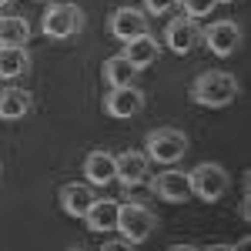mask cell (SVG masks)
I'll list each match as a JSON object with an SVG mask.
<instances>
[{
  "mask_svg": "<svg viewBox=\"0 0 251 251\" xmlns=\"http://www.w3.org/2000/svg\"><path fill=\"white\" fill-rule=\"evenodd\" d=\"M27 37H30V24L24 17H0V44L24 47Z\"/></svg>",
  "mask_w": 251,
  "mask_h": 251,
  "instance_id": "cell-19",
  "label": "cell"
},
{
  "mask_svg": "<svg viewBox=\"0 0 251 251\" xmlns=\"http://www.w3.org/2000/svg\"><path fill=\"white\" fill-rule=\"evenodd\" d=\"M94 201L97 198H94V188H91V184H74V181H71V184L60 188V208L71 214V218H84Z\"/></svg>",
  "mask_w": 251,
  "mask_h": 251,
  "instance_id": "cell-14",
  "label": "cell"
},
{
  "mask_svg": "<svg viewBox=\"0 0 251 251\" xmlns=\"http://www.w3.org/2000/svg\"><path fill=\"white\" fill-rule=\"evenodd\" d=\"M188 177H191V194L201 198V201H208V204L221 201V198L228 194V188H231V174L225 171L221 164H214V161L198 164Z\"/></svg>",
  "mask_w": 251,
  "mask_h": 251,
  "instance_id": "cell-2",
  "label": "cell"
},
{
  "mask_svg": "<svg viewBox=\"0 0 251 251\" xmlns=\"http://www.w3.org/2000/svg\"><path fill=\"white\" fill-rule=\"evenodd\" d=\"M134 77H137V67L124 57V54H114V57L104 60V80H107V87H124V84H134Z\"/></svg>",
  "mask_w": 251,
  "mask_h": 251,
  "instance_id": "cell-18",
  "label": "cell"
},
{
  "mask_svg": "<svg viewBox=\"0 0 251 251\" xmlns=\"http://www.w3.org/2000/svg\"><path fill=\"white\" fill-rule=\"evenodd\" d=\"M201 44H208L218 57H231L241 47V27L234 20H214L211 27L201 34Z\"/></svg>",
  "mask_w": 251,
  "mask_h": 251,
  "instance_id": "cell-8",
  "label": "cell"
},
{
  "mask_svg": "<svg viewBox=\"0 0 251 251\" xmlns=\"http://www.w3.org/2000/svg\"><path fill=\"white\" fill-rule=\"evenodd\" d=\"M184 10H188V17H194V20H201V17H208L214 10V0H177Z\"/></svg>",
  "mask_w": 251,
  "mask_h": 251,
  "instance_id": "cell-20",
  "label": "cell"
},
{
  "mask_svg": "<svg viewBox=\"0 0 251 251\" xmlns=\"http://www.w3.org/2000/svg\"><path fill=\"white\" fill-rule=\"evenodd\" d=\"M151 191L164 201H171V204H181V201L191 198V177L184 171H161L151 181Z\"/></svg>",
  "mask_w": 251,
  "mask_h": 251,
  "instance_id": "cell-10",
  "label": "cell"
},
{
  "mask_svg": "<svg viewBox=\"0 0 251 251\" xmlns=\"http://www.w3.org/2000/svg\"><path fill=\"white\" fill-rule=\"evenodd\" d=\"M117 164V181L124 184V188H134V184H141L144 177H148V154L144 151H124V154L114 157Z\"/></svg>",
  "mask_w": 251,
  "mask_h": 251,
  "instance_id": "cell-12",
  "label": "cell"
},
{
  "mask_svg": "<svg viewBox=\"0 0 251 251\" xmlns=\"http://www.w3.org/2000/svg\"><path fill=\"white\" fill-rule=\"evenodd\" d=\"M107 30H111V37H117V40H131V37H137V34H148V14L137 10V7H121V10L111 14Z\"/></svg>",
  "mask_w": 251,
  "mask_h": 251,
  "instance_id": "cell-9",
  "label": "cell"
},
{
  "mask_svg": "<svg viewBox=\"0 0 251 251\" xmlns=\"http://www.w3.org/2000/svg\"><path fill=\"white\" fill-rule=\"evenodd\" d=\"M30 104H34L30 94L20 91V87H3V91H0V117H3V121H20V117H27Z\"/></svg>",
  "mask_w": 251,
  "mask_h": 251,
  "instance_id": "cell-15",
  "label": "cell"
},
{
  "mask_svg": "<svg viewBox=\"0 0 251 251\" xmlns=\"http://www.w3.org/2000/svg\"><path fill=\"white\" fill-rule=\"evenodd\" d=\"M121 54L131 60L137 71H144V67H151V64L161 57V44H157V37H151V34H137V37L124 40V50H121Z\"/></svg>",
  "mask_w": 251,
  "mask_h": 251,
  "instance_id": "cell-11",
  "label": "cell"
},
{
  "mask_svg": "<svg viewBox=\"0 0 251 251\" xmlns=\"http://www.w3.org/2000/svg\"><path fill=\"white\" fill-rule=\"evenodd\" d=\"M104 111L111 117H137L144 111V91L134 84H124V87H111L104 97Z\"/></svg>",
  "mask_w": 251,
  "mask_h": 251,
  "instance_id": "cell-6",
  "label": "cell"
},
{
  "mask_svg": "<svg viewBox=\"0 0 251 251\" xmlns=\"http://www.w3.org/2000/svg\"><path fill=\"white\" fill-rule=\"evenodd\" d=\"M84 174H87V184H97V188L117 181L114 154H107V151H91V154L84 157Z\"/></svg>",
  "mask_w": 251,
  "mask_h": 251,
  "instance_id": "cell-13",
  "label": "cell"
},
{
  "mask_svg": "<svg viewBox=\"0 0 251 251\" xmlns=\"http://www.w3.org/2000/svg\"><path fill=\"white\" fill-rule=\"evenodd\" d=\"M30 67V54L27 47H10V44H0V77H20L24 71Z\"/></svg>",
  "mask_w": 251,
  "mask_h": 251,
  "instance_id": "cell-17",
  "label": "cell"
},
{
  "mask_svg": "<svg viewBox=\"0 0 251 251\" xmlns=\"http://www.w3.org/2000/svg\"><path fill=\"white\" fill-rule=\"evenodd\" d=\"M44 34L54 40H67V37H77L84 30V10L77 3H54L44 10V20H40Z\"/></svg>",
  "mask_w": 251,
  "mask_h": 251,
  "instance_id": "cell-3",
  "label": "cell"
},
{
  "mask_svg": "<svg viewBox=\"0 0 251 251\" xmlns=\"http://www.w3.org/2000/svg\"><path fill=\"white\" fill-rule=\"evenodd\" d=\"M214 3H231V0H214Z\"/></svg>",
  "mask_w": 251,
  "mask_h": 251,
  "instance_id": "cell-23",
  "label": "cell"
},
{
  "mask_svg": "<svg viewBox=\"0 0 251 251\" xmlns=\"http://www.w3.org/2000/svg\"><path fill=\"white\" fill-rule=\"evenodd\" d=\"M238 97V80L228 71H204L191 84V100L201 107H228Z\"/></svg>",
  "mask_w": 251,
  "mask_h": 251,
  "instance_id": "cell-1",
  "label": "cell"
},
{
  "mask_svg": "<svg viewBox=\"0 0 251 251\" xmlns=\"http://www.w3.org/2000/svg\"><path fill=\"white\" fill-rule=\"evenodd\" d=\"M188 151V137L177 127H157L148 134V157H154L157 164H174Z\"/></svg>",
  "mask_w": 251,
  "mask_h": 251,
  "instance_id": "cell-5",
  "label": "cell"
},
{
  "mask_svg": "<svg viewBox=\"0 0 251 251\" xmlns=\"http://www.w3.org/2000/svg\"><path fill=\"white\" fill-rule=\"evenodd\" d=\"M201 34L204 30L198 27L194 17H177L164 27V44H168V50H174V54H191L194 47L201 44Z\"/></svg>",
  "mask_w": 251,
  "mask_h": 251,
  "instance_id": "cell-7",
  "label": "cell"
},
{
  "mask_svg": "<svg viewBox=\"0 0 251 251\" xmlns=\"http://www.w3.org/2000/svg\"><path fill=\"white\" fill-rule=\"evenodd\" d=\"M177 7V0H144V10H151V14H168Z\"/></svg>",
  "mask_w": 251,
  "mask_h": 251,
  "instance_id": "cell-21",
  "label": "cell"
},
{
  "mask_svg": "<svg viewBox=\"0 0 251 251\" xmlns=\"http://www.w3.org/2000/svg\"><path fill=\"white\" fill-rule=\"evenodd\" d=\"M117 201H94L91 208H87V214H84V221H87V228L97 234L111 231V228H117Z\"/></svg>",
  "mask_w": 251,
  "mask_h": 251,
  "instance_id": "cell-16",
  "label": "cell"
},
{
  "mask_svg": "<svg viewBox=\"0 0 251 251\" xmlns=\"http://www.w3.org/2000/svg\"><path fill=\"white\" fill-rule=\"evenodd\" d=\"M154 225H157V218L151 214V208H144V204H137V201L117 208V231H121L124 241H131V245L148 241L151 231H154Z\"/></svg>",
  "mask_w": 251,
  "mask_h": 251,
  "instance_id": "cell-4",
  "label": "cell"
},
{
  "mask_svg": "<svg viewBox=\"0 0 251 251\" xmlns=\"http://www.w3.org/2000/svg\"><path fill=\"white\" fill-rule=\"evenodd\" d=\"M7 3H10V0H0V10H3V7H7Z\"/></svg>",
  "mask_w": 251,
  "mask_h": 251,
  "instance_id": "cell-22",
  "label": "cell"
}]
</instances>
